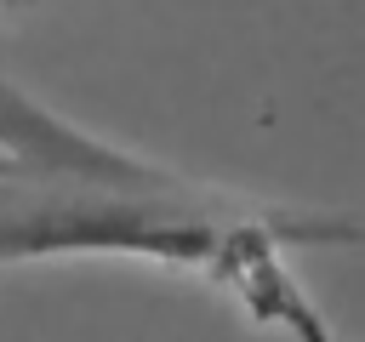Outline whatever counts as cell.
Wrapping results in <instances>:
<instances>
[{"mask_svg": "<svg viewBox=\"0 0 365 342\" xmlns=\"http://www.w3.org/2000/svg\"><path fill=\"white\" fill-rule=\"evenodd\" d=\"M291 336H297V342H336V331L319 319V308H302L297 325H291Z\"/></svg>", "mask_w": 365, "mask_h": 342, "instance_id": "1", "label": "cell"}]
</instances>
